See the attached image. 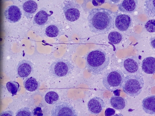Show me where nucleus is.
I'll return each instance as SVG.
<instances>
[{
    "label": "nucleus",
    "instance_id": "obj_1",
    "mask_svg": "<svg viewBox=\"0 0 155 116\" xmlns=\"http://www.w3.org/2000/svg\"><path fill=\"white\" fill-rule=\"evenodd\" d=\"M115 19V14L110 10L98 8L90 10L87 19L91 31L100 34L107 32L114 27Z\"/></svg>",
    "mask_w": 155,
    "mask_h": 116
},
{
    "label": "nucleus",
    "instance_id": "obj_2",
    "mask_svg": "<svg viewBox=\"0 0 155 116\" xmlns=\"http://www.w3.org/2000/svg\"><path fill=\"white\" fill-rule=\"evenodd\" d=\"M85 59L87 70L94 75L102 74L107 69L110 61L107 54L101 49L90 51Z\"/></svg>",
    "mask_w": 155,
    "mask_h": 116
},
{
    "label": "nucleus",
    "instance_id": "obj_3",
    "mask_svg": "<svg viewBox=\"0 0 155 116\" xmlns=\"http://www.w3.org/2000/svg\"><path fill=\"white\" fill-rule=\"evenodd\" d=\"M144 85L143 79L139 73L127 75L125 77L122 87L126 94L135 97L141 93Z\"/></svg>",
    "mask_w": 155,
    "mask_h": 116
},
{
    "label": "nucleus",
    "instance_id": "obj_4",
    "mask_svg": "<svg viewBox=\"0 0 155 116\" xmlns=\"http://www.w3.org/2000/svg\"><path fill=\"white\" fill-rule=\"evenodd\" d=\"M124 77L121 70L115 69H109L104 74L102 84L107 90L114 91L122 87Z\"/></svg>",
    "mask_w": 155,
    "mask_h": 116
},
{
    "label": "nucleus",
    "instance_id": "obj_5",
    "mask_svg": "<svg viewBox=\"0 0 155 116\" xmlns=\"http://www.w3.org/2000/svg\"><path fill=\"white\" fill-rule=\"evenodd\" d=\"M74 69V65L69 60L60 59L52 63L49 68V72L51 76L59 78L71 74Z\"/></svg>",
    "mask_w": 155,
    "mask_h": 116
},
{
    "label": "nucleus",
    "instance_id": "obj_6",
    "mask_svg": "<svg viewBox=\"0 0 155 116\" xmlns=\"http://www.w3.org/2000/svg\"><path fill=\"white\" fill-rule=\"evenodd\" d=\"M121 71L127 75L139 73L140 71V62L136 56H132L124 58L121 62Z\"/></svg>",
    "mask_w": 155,
    "mask_h": 116
},
{
    "label": "nucleus",
    "instance_id": "obj_7",
    "mask_svg": "<svg viewBox=\"0 0 155 116\" xmlns=\"http://www.w3.org/2000/svg\"><path fill=\"white\" fill-rule=\"evenodd\" d=\"M51 116H78L76 110L71 104L65 102L56 103L51 111Z\"/></svg>",
    "mask_w": 155,
    "mask_h": 116
},
{
    "label": "nucleus",
    "instance_id": "obj_8",
    "mask_svg": "<svg viewBox=\"0 0 155 116\" xmlns=\"http://www.w3.org/2000/svg\"><path fill=\"white\" fill-rule=\"evenodd\" d=\"M62 9L66 18L69 21H75L80 17V7L73 1H65L63 5Z\"/></svg>",
    "mask_w": 155,
    "mask_h": 116
},
{
    "label": "nucleus",
    "instance_id": "obj_9",
    "mask_svg": "<svg viewBox=\"0 0 155 116\" xmlns=\"http://www.w3.org/2000/svg\"><path fill=\"white\" fill-rule=\"evenodd\" d=\"M45 7L41 8L34 17L33 21V25L38 27H43L48 24L52 20L51 15Z\"/></svg>",
    "mask_w": 155,
    "mask_h": 116
},
{
    "label": "nucleus",
    "instance_id": "obj_10",
    "mask_svg": "<svg viewBox=\"0 0 155 116\" xmlns=\"http://www.w3.org/2000/svg\"><path fill=\"white\" fill-rule=\"evenodd\" d=\"M132 20L131 17L126 14H119L115 17V25L118 30L124 31L131 26Z\"/></svg>",
    "mask_w": 155,
    "mask_h": 116
},
{
    "label": "nucleus",
    "instance_id": "obj_11",
    "mask_svg": "<svg viewBox=\"0 0 155 116\" xmlns=\"http://www.w3.org/2000/svg\"><path fill=\"white\" fill-rule=\"evenodd\" d=\"M22 13L17 6L12 5L7 7L4 11V15L7 20L9 22L15 23L20 20Z\"/></svg>",
    "mask_w": 155,
    "mask_h": 116
},
{
    "label": "nucleus",
    "instance_id": "obj_12",
    "mask_svg": "<svg viewBox=\"0 0 155 116\" xmlns=\"http://www.w3.org/2000/svg\"><path fill=\"white\" fill-rule=\"evenodd\" d=\"M105 106L103 100L98 97H94L90 99L87 104L89 112L94 114H97L100 113L105 108Z\"/></svg>",
    "mask_w": 155,
    "mask_h": 116
},
{
    "label": "nucleus",
    "instance_id": "obj_13",
    "mask_svg": "<svg viewBox=\"0 0 155 116\" xmlns=\"http://www.w3.org/2000/svg\"><path fill=\"white\" fill-rule=\"evenodd\" d=\"M16 69L19 77L22 78L26 77L33 70V64L30 60H23L18 63Z\"/></svg>",
    "mask_w": 155,
    "mask_h": 116
},
{
    "label": "nucleus",
    "instance_id": "obj_14",
    "mask_svg": "<svg viewBox=\"0 0 155 116\" xmlns=\"http://www.w3.org/2000/svg\"><path fill=\"white\" fill-rule=\"evenodd\" d=\"M138 5L137 0H124L119 4L118 9L122 12L131 13L136 10Z\"/></svg>",
    "mask_w": 155,
    "mask_h": 116
},
{
    "label": "nucleus",
    "instance_id": "obj_15",
    "mask_svg": "<svg viewBox=\"0 0 155 116\" xmlns=\"http://www.w3.org/2000/svg\"><path fill=\"white\" fill-rule=\"evenodd\" d=\"M142 107L143 111L147 114H155V95H151L143 99Z\"/></svg>",
    "mask_w": 155,
    "mask_h": 116
},
{
    "label": "nucleus",
    "instance_id": "obj_16",
    "mask_svg": "<svg viewBox=\"0 0 155 116\" xmlns=\"http://www.w3.org/2000/svg\"><path fill=\"white\" fill-rule=\"evenodd\" d=\"M24 15L28 19L31 18L38 9L37 3L33 0H28L25 2L22 6Z\"/></svg>",
    "mask_w": 155,
    "mask_h": 116
},
{
    "label": "nucleus",
    "instance_id": "obj_17",
    "mask_svg": "<svg viewBox=\"0 0 155 116\" xmlns=\"http://www.w3.org/2000/svg\"><path fill=\"white\" fill-rule=\"evenodd\" d=\"M141 68L143 71L147 74L155 73V58L149 56L145 58L142 61Z\"/></svg>",
    "mask_w": 155,
    "mask_h": 116
},
{
    "label": "nucleus",
    "instance_id": "obj_18",
    "mask_svg": "<svg viewBox=\"0 0 155 116\" xmlns=\"http://www.w3.org/2000/svg\"><path fill=\"white\" fill-rule=\"evenodd\" d=\"M62 29V26L61 24L57 23L52 24L46 27L45 34L49 37H56L61 33Z\"/></svg>",
    "mask_w": 155,
    "mask_h": 116
},
{
    "label": "nucleus",
    "instance_id": "obj_19",
    "mask_svg": "<svg viewBox=\"0 0 155 116\" xmlns=\"http://www.w3.org/2000/svg\"><path fill=\"white\" fill-rule=\"evenodd\" d=\"M110 103L114 108L118 110L123 109L127 104V101L125 98L116 96L111 97L110 100Z\"/></svg>",
    "mask_w": 155,
    "mask_h": 116
},
{
    "label": "nucleus",
    "instance_id": "obj_20",
    "mask_svg": "<svg viewBox=\"0 0 155 116\" xmlns=\"http://www.w3.org/2000/svg\"><path fill=\"white\" fill-rule=\"evenodd\" d=\"M144 12L150 17H155V0H145L143 6Z\"/></svg>",
    "mask_w": 155,
    "mask_h": 116
},
{
    "label": "nucleus",
    "instance_id": "obj_21",
    "mask_svg": "<svg viewBox=\"0 0 155 116\" xmlns=\"http://www.w3.org/2000/svg\"><path fill=\"white\" fill-rule=\"evenodd\" d=\"M23 85L25 88L30 92L36 90L39 86L38 82L35 78L32 77L25 79L23 82Z\"/></svg>",
    "mask_w": 155,
    "mask_h": 116
},
{
    "label": "nucleus",
    "instance_id": "obj_22",
    "mask_svg": "<svg viewBox=\"0 0 155 116\" xmlns=\"http://www.w3.org/2000/svg\"><path fill=\"white\" fill-rule=\"evenodd\" d=\"M6 88L12 96L15 95L20 90L19 83L16 82L11 81L8 82L6 84Z\"/></svg>",
    "mask_w": 155,
    "mask_h": 116
},
{
    "label": "nucleus",
    "instance_id": "obj_23",
    "mask_svg": "<svg viewBox=\"0 0 155 116\" xmlns=\"http://www.w3.org/2000/svg\"><path fill=\"white\" fill-rule=\"evenodd\" d=\"M45 100L48 104L53 105L55 104L59 99V95L55 92L50 91L45 95Z\"/></svg>",
    "mask_w": 155,
    "mask_h": 116
},
{
    "label": "nucleus",
    "instance_id": "obj_24",
    "mask_svg": "<svg viewBox=\"0 0 155 116\" xmlns=\"http://www.w3.org/2000/svg\"><path fill=\"white\" fill-rule=\"evenodd\" d=\"M108 39L112 43L114 44H117L121 40L122 36L119 32L117 31L110 32L108 35Z\"/></svg>",
    "mask_w": 155,
    "mask_h": 116
},
{
    "label": "nucleus",
    "instance_id": "obj_25",
    "mask_svg": "<svg viewBox=\"0 0 155 116\" xmlns=\"http://www.w3.org/2000/svg\"><path fill=\"white\" fill-rule=\"evenodd\" d=\"M33 111L28 108L24 107L18 110L15 116H34Z\"/></svg>",
    "mask_w": 155,
    "mask_h": 116
},
{
    "label": "nucleus",
    "instance_id": "obj_26",
    "mask_svg": "<svg viewBox=\"0 0 155 116\" xmlns=\"http://www.w3.org/2000/svg\"><path fill=\"white\" fill-rule=\"evenodd\" d=\"M147 31L150 33L155 32V19H151L148 21L145 25Z\"/></svg>",
    "mask_w": 155,
    "mask_h": 116
},
{
    "label": "nucleus",
    "instance_id": "obj_27",
    "mask_svg": "<svg viewBox=\"0 0 155 116\" xmlns=\"http://www.w3.org/2000/svg\"><path fill=\"white\" fill-rule=\"evenodd\" d=\"M115 113V110L110 108H106L105 111V116H112L114 115Z\"/></svg>",
    "mask_w": 155,
    "mask_h": 116
},
{
    "label": "nucleus",
    "instance_id": "obj_28",
    "mask_svg": "<svg viewBox=\"0 0 155 116\" xmlns=\"http://www.w3.org/2000/svg\"><path fill=\"white\" fill-rule=\"evenodd\" d=\"M33 112L35 116H42L43 115L41 108L39 107H37L35 108L33 110Z\"/></svg>",
    "mask_w": 155,
    "mask_h": 116
},
{
    "label": "nucleus",
    "instance_id": "obj_29",
    "mask_svg": "<svg viewBox=\"0 0 155 116\" xmlns=\"http://www.w3.org/2000/svg\"><path fill=\"white\" fill-rule=\"evenodd\" d=\"M0 116H14V114L12 111L7 110L2 112Z\"/></svg>",
    "mask_w": 155,
    "mask_h": 116
},
{
    "label": "nucleus",
    "instance_id": "obj_30",
    "mask_svg": "<svg viewBox=\"0 0 155 116\" xmlns=\"http://www.w3.org/2000/svg\"><path fill=\"white\" fill-rule=\"evenodd\" d=\"M150 44L152 47L155 50V37H151L150 38Z\"/></svg>",
    "mask_w": 155,
    "mask_h": 116
},
{
    "label": "nucleus",
    "instance_id": "obj_31",
    "mask_svg": "<svg viewBox=\"0 0 155 116\" xmlns=\"http://www.w3.org/2000/svg\"><path fill=\"white\" fill-rule=\"evenodd\" d=\"M92 3L95 6H97L99 4L97 0H93Z\"/></svg>",
    "mask_w": 155,
    "mask_h": 116
},
{
    "label": "nucleus",
    "instance_id": "obj_32",
    "mask_svg": "<svg viewBox=\"0 0 155 116\" xmlns=\"http://www.w3.org/2000/svg\"><path fill=\"white\" fill-rule=\"evenodd\" d=\"M113 116H124L121 113H118V114H115Z\"/></svg>",
    "mask_w": 155,
    "mask_h": 116
}]
</instances>
